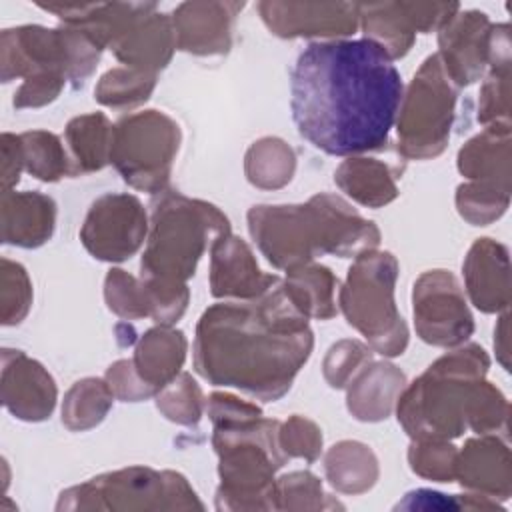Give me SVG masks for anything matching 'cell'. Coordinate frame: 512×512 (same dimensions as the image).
Returning a JSON list of instances; mask_svg holds the SVG:
<instances>
[{
  "instance_id": "obj_1",
  "label": "cell",
  "mask_w": 512,
  "mask_h": 512,
  "mask_svg": "<svg viewBox=\"0 0 512 512\" xmlns=\"http://www.w3.org/2000/svg\"><path fill=\"white\" fill-rule=\"evenodd\" d=\"M404 84L394 60L368 38L308 44L290 72V110L302 138L330 156L382 150Z\"/></svg>"
},
{
  "instance_id": "obj_2",
  "label": "cell",
  "mask_w": 512,
  "mask_h": 512,
  "mask_svg": "<svg viewBox=\"0 0 512 512\" xmlns=\"http://www.w3.org/2000/svg\"><path fill=\"white\" fill-rule=\"evenodd\" d=\"M314 348L308 318L280 284L254 300H226L206 308L196 324L192 356L198 376L276 402L292 386Z\"/></svg>"
},
{
  "instance_id": "obj_3",
  "label": "cell",
  "mask_w": 512,
  "mask_h": 512,
  "mask_svg": "<svg viewBox=\"0 0 512 512\" xmlns=\"http://www.w3.org/2000/svg\"><path fill=\"white\" fill-rule=\"evenodd\" d=\"M248 230L266 260L290 270L316 256L356 258L380 244V230L342 196L320 192L306 204H258L248 210Z\"/></svg>"
},
{
  "instance_id": "obj_4",
  "label": "cell",
  "mask_w": 512,
  "mask_h": 512,
  "mask_svg": "<svg viewBox=\"0 0 512 512\" xmlns=\"http://www.w3.org/2000/svg\"><path fill=\"white\" fill-rule=\"evenodd\" d=\"M228 232L218 206L166 188L152 200L140 280L152 288L186 286L206 248Z\"/></svg>"
},
{
  "instance_id": "obj_5",
  "label": "cell",
  "mask_w": 512,
  "mask_h": 512,
  "mask_svg": "<svg viewBox=\"0 0 512 512\" xmlns=\"http://www.w3.org/2000/svg\"><path fill=\"white\" fill-rule=\"evenodd\" d=\"M490 366L478 344L456 346L426 368L402 390L396 414L412 440H452L468 428V406L474 386Z\"/></svg>"
},
{
  "instance_id": "obj_6",
  "label": "cell",
  "mask_w": 512,
  "mask_h": 512,
  "mask_svg": "<svg viewBox=\"0 0 512 512\" xmlns=\"http://www.w3.org/2000/svg\"><path fill=\"white\" fill-rule=\"evenodd\" d=\"M280 424L262 414L252 420L214 426L212 446L218 454L220 474L218 510H278L274 474L288 460L280 446Z\"/></svg>"
},
{
  "instance_id": "obj_7",
  "label": "cell",
  "mask_w": 512,
  "mask_h": 512,
  "mask_svg": "<svg viewBox=\"0 0 512 512\" xmlns=\"http://www.w3.org/2000/svg\"><path fill=\"white\" fill-rule=\"evenodd\" d=\"M398 270L392 252L366 250L354 258L338 290V306L346 322L374 352L388 358L404 354L408 346V326L394 300Z\"/></svg>"
},
{
  "instance_id": "obj_8",
  "label": "cell",
  "mask_w": 512,
  "mask_h": 512,
  "mask_svg": "<svg viewBox=\"0 0 512 512\" xmlns=\"http://www.w3.org/2000/svg\"><path fill=\"white\" fill-rule=\"evenodd\" d=\"M100 56L102 48L94 40L68 26L24 24L4 28L0 34L2 82L58 72L78 86L96 70Z\"/></svg>"
},
{
  "instance_id": "obj_9",
  "label": "cell",
  "mask_w": 512,
  "mask_h": 512,
  "mask_svg": "<svg viewBox=\"0 0 512 512\" xmlns=\"http://www.w3.org/2000/svg\"><path fill=\"white\" fill-rule=\"evenodd\" d=\"M458 86L448 78L438 54H430L408 84L398 116V150L408 160H428L444 152L454 114Z\"/></svg>"
},
{
  "instance_id": "obj_10",
  "label": "cell",
  "mask_w": 512,
  "mask_h": 512,
  "mask_svg": "<svg viewBox=\"0 0 512 512\" xmlns=\"http://www.w3.org/2000/svg\"><path fill=\"white\" fill-rule=\"evenodd\" d=\"M180 140V126L168 114L132 112L112 128L110 164L128 186L160 194L168 188Z\"/></svg>"
},
{
  "instance_id": "obj_11",
  "label": "cell",
  "mask_w": 512,
  "mask_h": 512,
  "mask_svg": "<svg viewBox=\"0 0 512 512\" xmlns=\"http://www.w3.org/2000/svg\"><path fill=\"white\" fill-rule=\"evenodd\" d=\"M58 510L106 508V510H146V508H202L196 492L178 472H156L144 466H130L100 474L88 482L60 494Z\"/></svg>"
},
{
  "instance_id": "obj_12",
  "label": "cell",
  "mask_w": 512,
  "mask_h": 512,
  "mask_svg": "<svg viewBox=\"0 0 512 512\" xmlns=\"http://www.w3.org/2000/svg\"><path fill=\"white\" fill-rule=\"evenodd\" d=\"M414 326L420 340L440 348H456L474 332V318L464 292L450 270H428L412 290Z\"/></svg>"
},
{
  "instance_id": "obj_13",
  "label": "cell",
  "mask_w": 512,
  "mask_h": 512,
  "mask_svg": "<svg viewBox=\"0 0 512 512\" xmlns=\"http://www.w3.org/2000/svg\"><path fill=\"white\" fill-rule=\"evenodd\" d=\"M150 220L134 194L108 192L92 202L80 228V242L102 262L132 258L148 238Z\"/></svg>"
},
{
  "instance_id": "obj_14",
  "label": "cell",
  "mask_w": 512,
  "mask_h": 512,
  "mask_svg": "<svg viewBox=\"0 0 512 512\" xmlns=\"http://www.w3.org/2000/svg\"><path fill=\"white\" fill-rule=\"evenodd\" d=\"M364 38L392 58H404L416 34L438 32L458 10V2H356Z\"/></svg>"
},
{
  "instance_id": "obj_15",
  "label": "cell",
  "mask_w": 512,
  "mask_h": 512,
  "mask_svg": "<svg viewBox=\"0 0 512 512\" xmlns=\"http://www.w3.org/2000/svg\"><path fill=\"white\" fill-rule=\"evenodd\" d=\"M256 10L266 28L280 38L342 40L360 28L356 2L264 0Z\"/></svg>"
},
{
  "instance_id": "obj_16",
  "label": "cell",
  "mask_w": 512,
  "mask_h": 512,
  "mask_svg": "<svg viewBox=\"0 0 512 512\" xmlns=\"http://www.w3.org/2000/svg\"><path fill=\"white\" fill-rule=\"evenodd\" d=\"M492 22L480 10H458L438 30L436 52L448 78L458 86H470L480 80L488 68V38Z\"/></svg>"
},
{
  "instance_id": "obj_17",
  "label": "cell",
  "mask_w": 512,
  "mask_h": 512,
  "mask_svg": "<svg viewBox=\"0 0 512 512\" xmlns=\"http://www.w3.org/2000/svg\"><path fill=\"white\" fill-rule=\"evenodd\" d=\"M58 400L52 374L22 350H2V404L18 420L50 418Z\"/></svg>"
},
{
  "instance_id": "obj_18",
  "label": "cell",
  "mask_w": 512,
  "mask_h": 512,
  "mask_svg": "<svg viewBox=\"0 0 512 512\" xmlns=\"http://www.w3.org/2000/svg\"><path fill=\"white\" fill-rule=\"evenodd\" d=\"M280 284L276 274L260 270L250 246L232 232L210 246V294L220 300H254Z\"/></svg>"
},
{
  "instance_id": "obj_19",
  "label": "cell",
  "mask_w": 512,
  "mask_h": 512,
  "mask_svg": "<svg viewBox=\"0 0 512 512\" xmlns=\"http://www.w3.org/2000/svg\"><path fill=\"white\" fill-rule=\"evenodd\" d=\"M244 2H182L172 12L176 50L196 56L226 54Z\"/></svg>"
},
{
  "instance_id": "obj_20",
  "label": "cell",
  "mask_w": 512,
  "mask_h": 512,
  "mask_svg": "<svg viewBox=\"0 0 512 512\" xmlns=\"http://www.w3.org/2000/svg\"><path fill=\"white\" fill-rule=\"evenodd\" d=\"M36 6L54 14L62 26L80 30L102 50L112 48L136 22L158 10L154 2H48Z\"/></svg>"
},
{
  "instance_id": "obj_21",
  "label": "cell",
  "mask_w": 512,
  "mask_h": 512,
  "mask_svg": "<svg viewBox=\"0 0 512 512\" xmlns=\"http://www.w3.org/2000/svg\"><path fill=\"white\" fill-rule=\"evenodd\" d=\"M454 480L478 498H508L510 494V450L500 436L478 434L466 440L456 456Z\"/></svg>"
},
{
  "instance_id": "obj_22",
  "label": "cell",
  "mask_w": 512,
  "mask_h": 512,
  "mask_svg": "<svg viewBox=\"0 0 512 512\" xmlns=\"http://www.w3.org/2000/svg\"><path fill=\"white\" fill-rule=\"evenodd\" d=\"M464 286L472 304L494 314L510 304L508 248L492 238H478L462 264Z\"/></svg>"
},
{
  "instance_id": "obj_23",
  "label": "cell",
  "mask_w": 512,
  "mask_h": 512,
  "mask_svg": "<svg viewBox=\"0 0 512 512\" xmlns=\"http://www.w3.org/2000/svg\"><path fill=\"white\" fill-rule=\"evenodd\" d=\"M0 228L4 244L38 248L54 234L56 202L42 192H2Z\"/></svg>"
},
{
  "instance_id": "obj_24",
  "label": "cell",
  "mask_w": 512,
  "mask_h": 512,
  "mask_svg": "<svg viewBox=\"0 0 512 512\" xmlns=\"http://www.w3.org/2000/svg\"><path fill=\"white\" fill-rule=\"evenodd\" d=\"M404 372L390 362H368L346 386V408L362 422L386 420L406 388Z\"/></svg>"
},
{
  "instance_id": "obj_25",
  "label": "cell",
  "mask_w": 512,
  "mask_h": 512,
  "mask_svg": "<svg viewBox=\"0 0 512 512\" xmlns=\"http://www.w3.org/2000/svg\"><path fill=\"white\" fill-rule=\"evenodd\" d=\"M110 50L124 66L156 74L168 66L176 50V34L170 14L158 10L150 12L136 22Z\"/></svg>"
},
{
  "instance_id": "obj_26",
  "label": "cell",
  "mask_w": 512,
  "mask_h": 512,
  "mask_svg": "<svg viewBox=\"0 0 512 512\" xmlns=\"http://www.w3.org/2000/svg\"><path fill=\"white\" fill-rule=\"evenodd\" d=\"M458 170L470 182L510 192V122L488 124L458 152Z\"/></svg>"
},
{
  "instance_id": "obj_27",
  "label": "cell",
  "mask_w": 512,
  "mask_h": 512,
  "mask_svg": "<svg viewBox=\"0 0 512 512\" xmlns=\"http://www.w3.org/2000/svg\"><path fill=\"white\" fill-rule=\"evenodd\" d=\"M186 352L188 340L184 332L174 330L172 326L156 324L136 342L132 364L144 384L158 392L182 372Z\"/></svg>"
},
{
  "instance_id": "obj_28",
  "label": "cell",
  "mask_w": 512,
  "mask_h": 512,
  "mask_svg": "<svg viewBox=\"0 0 512 512\" xmlns=\"http://www.w3.org/2000/svg\"><path fill=\"white\" fill-rule=\"evenodd\" d=\"M334 182L346 196L368 208H382L398 196L392 168L376 158L352 156L344 160L334 172Z\"/></svg>"
},
{
  "instance_id": "obj_29",
  "label": "cell",
  "mask_w": 512,
  "mask_h": 512,
  "mask_svg": "<svg viewBox=\"0 0 512 512\" xmlns=\"http://www.w3.org/2000/svg\"><path fill=\"white\" fill-rule=\"evenodd\" d=\"M282 288L290 302L310 320H330L338 312L336 304V288L338 278L330 268L308 262L296 268L286 270V278L282 280Z\"/></svg>"
},
{
  "instance_id": "obj_30",
  "label": "cell",
  "mask_w": 512,
  "mask_h": 512,
  "mask_svg": "<svg viewBox=\"0 0 512 512\" xmlns=\"http://www.w3.org/2000/svg\"><path fill=\"white\" fill-rule=\"evenodd\" d=\"M114 124L104 112H90L72 118L66 124L64 138L70 148L72 176H84L110 164Z\"/></svg>"
},
{
  "instance_id": "obj_31",
  "label": "cell",
  "mask_w": 512,
  "mask_h": 512,
  "mask_svg": "<svg viewBox=\"0 0 512 512\" xmlns=\"http://www.w3.org/2000/svg\"><path fill=\"white\" fill-rule=\"evenodd\" d=\"M324 470L328 482L344 494H362L370 490L380 474L376 454L370 446L358 440H342L328 448Z\"/></svg>"
},
{
  "instance_id": "obj_32",
  "label": "cell",
  "mask_w": 512,
  "mask_h": 512,
  "mask_svg": "<svg viewBox=\"0 0 512 512\" xmlns=\"http://www.w3.org/2000/svg\"><path fill=\"white\" fill-rule=\"evenodd\" d=\"M296 172L294 150L276 136L256 140L244 156V174L248 182L262 190H278L286 186Z\"/></svg>"
},
{
  "instance_id": "obj_33",
  "label": "cell",
  "mask_w": 512,
  "mask_h": 512,
  "mask_svg": "<svg viewBox=\"0 0 512 512\" xmlns=\"http://www.w3.org/2000/svg\"><path fill=\"white\" fill-rule=\"evenodd\" d=\"M114 394L104 378H82L70 386L62 402V424L72 432L98 426L110 412Z\"/></svg>"
},
{
  "instance_id": "obj_34",
  "label": "cell",
  "mask_w": 512,
  "mask_h": 512,
  "mask_svg": "<svg viewBox=\"0 0 512 512\" xmlns=\"http://www.w3.org/2000/svg\"><path fill=\"white\" fill-rule=\"evenodd\" d=\"M24 170L42 182H58L72 176V162L62 140L48 130H28L18 134Z\"/></svg>"
},
{
  "instance_id": "obj_35",
  "label": "cell",
  "mask_w": 512,
  "mask_h": 512,
  "mask_svg": "<svg viewBox=\"0 0 512 512\" xmlns=\"http://www.w3.org/2000/svg\"><path fill=\"white\" fill-rule=\"evenodd\" d=\"M156 88V74L128 66H116L102 74L94 98L114 110H132L144 104Z\"/></svg>"
},
{
  "instance_id": "obj_36",
  "label": "cell",
  "mask_w": 512,
  "mask_h": 512,
  "mask_svg": "<svg viewBox=\"0 0 512 512\" xmlns=\"http://www.w3.org/2000/svg\"><path fill=\"white\" fill-rule=\"evenodd\" d=\"M154 398L164 418L180 426H196L206 408L202 390L188 372H180L172 382L160 388Z\"/></svg>"
},
{
  "instance_id": "obj_37",
  "label": "cell",
  "mask_w": 512,
  "mask_h": 512,
  "mask_svg": "<svg viewBox=\"0 0 512 512\" xmlns=\"http://www.w3.org/2000/svg\"><path fill=\"white\" fill-rule=\"evenodd\" d=\"M510 204V192L490 184L466 182L456 188V208L472 226H486L498 220Z\"/></svg>"
},
{
  "instance_id": "obj_38",
  "label": "cell",
  "mask_w": 512,
  "mask_h": 512,
  "mask_svg": "<svg viewBox=\"0 0 512 512\" xmlns=\"http://www.w3.org/2000/svg\"><path fill=\"white\" fill-rule=\"evenodd\" d=\"M508 400L488 380H480L468 406V428L476 434H494L504 438L508 432Z\"/></svg>"
},
{
  "instance_id": "obj_39",
  "label": "cell",
  "mask_w": 512,
  "mask_h": 512,
  "mask_svg": "<svg viewBox=\"0 0 512 512\" xmlns=\"http://www.w3.org/2000/svg\"><path fill=\"white\" fill-rule=\"evenodd\" d=\"M32 306V282L20 262L2 258L0 262V322L20 324Z\"/></svg>"
},
{
  "instance_id": "obj_40",
  "label": "cell",
  "mask_w": 512,
  "mask_h": 512,
  "mask_svg": "<svg viewBox=\"0 0 512 512\" xmlns=\"http://www.w3.org/2000/svg\"><path fill=\"white\" fill-rule=\"evenodd\" d=\"M104 300L108 310L126 320L150 316V302L140 278L130 276L120 268H112L104 280Z\"/></svg>"
},
{
  "instance_id": "obj_41",
  "label": "cell",
  "mask_w": 512,
  "mask_h": 512,
  "mask_svg": "<svg viewBox=\"0 0 512 512\" xmlns=\"http://www.w3.org/2000/svg\"><path fill=\"white\" fill-rule=\"evenodd\" d=\"M458 450L450 440H412L408 462L414 474L434 480L452 482L456 472Z\"/></svg>"
},
{
  "instance_id": "obj_42",
  "label": "cell",
  "mask_w": 512,
  "mask_h": 512,
  "mask_svg": "<svg viewBox=\"0 0 512 512\" xmlns=\"http://www.w3.org/2000/svg\"><path fill=\"white\" fill-rule=\"evenodd\" d=\"M372 348L360 340H338L324 356L322 372L330 388H346L352 378L372 362Z\"/></svg>"
},
{
  "instance_id": "obj_43",
  "label": "cell",
  "mask_w": 512,
  "mask_h": 512,
  "mask_svg": "<svg viewBox=\"0 0 512 512\" xmlns=\"http://www.w3.org/2000/svg\"><path fill=\"white\" fill-rule=\"evenodd\" d=\"M280 446L288 458L314 462L322 454V430L314 420L294 414L280 424Z\"/></svg>"
},
{
  "instance_id": "obj_44",
  "label": "cell",
  "mask_w": 512,
  "mask_h": 512,
  "mask_svg": "<svg viewBox=\"0 0 512 512\" xmlns=\"http://www.w3.org/2000/svg\"><path fill=\"white\" fill-rule=\"evenodd\" d=\"M508 78L510 62L488 66V76L480 88L478 122L486 126L494 122H508Z\"/></svg>"
},
{
  "instance_id": "obj_45",
  "label": "cell",
  "mask_w": 512,
  "mask_h": 512,
  "mask_svg": "<svg viewBox=\"0 0 512 512\" xmlns=\"http://www.w3.org/2000/svg\"><path fill=\"white\" fill-rule=\"evenodd\" d=\"M280 508H324V490L312 472H290L276 480Z\"/></svg>"
},
{
  "instance_id": "obj_46",
  "label": "cell",
  "mask_w": 512,
  "mask_h": 512,
  "mask_svg": "<svg viewBox=\"0 0 512 512\" xmlns=\"http://www.w3.org/2000/svg\"><path fill=\"white\" fill-rule=\"evenodd\" d=\"M66 82L68 78L58 72H44V74L30 76L14 92L12 106L18 110L46 106L60 96Z\"/></svg>"
},
{
  "instance_id": "obj_47",
  "label": "cell",
  "mask_w": 512,
  "mask_h": 512,
  "mask_svg": "<svg viewBox=\"0 0 512 512\" xmlns=\"http://www.w3.org/2000/svg\"><path fill=\"white\" fill-rule=\"evenodd\" d=\"M104 380L108 382L114 398L122 400V402H140L146 400L150 396H154L156 392L144 384V380L136 374L132 360H118L114 362L108 370Z\"/></svg>"
},
{
  "instance_id": "obj_48",
  "label": "cell",
  "mask_w": 512,
  "mask_h": 512,
  "mask_svg": "<svg viewBox=\"0 0 512 512\" xmlns=\"http://www.w3.org/2000/svg\"><path fill=\"white\" fill-rule=\"evenodd\" d=\"M206 412L214 426L236 424L262 416V410L256 404L228 392H212L206 402Z\"/></svg>"
},
{
  "instance_id": "obj_49",
  "label": "cell",
  "mask_w": 512,
  "mask_h": 512,
  "mask_svg": "<svg viewBox=\"0 0 512 512\" xmlns=\"http://www.w3.org/2000/svg\"><path fill=\"white\" fill-rule=\"evenodd\" d=\"M0 146H2V192H8V190H14V186L20 182V174L24 170L18 134L4 132L0 136Z\"/></svg>"
},
{
  "instance_id": "obj_50",
  "label": "cell",
  "mask_w": 512,
  "mask_h": 512,
  "mask_svg": "<svg viewBox=\"0 0 512 512\" xmlns=\"http://www.w3.org/2000/svg\"><path fill=\"white\" fill-rule=\"evenodd\" d=\"M494 350L498 354L500 364L508 370V314H504L494 330Z\"/></svg>"
}]
</instances>
